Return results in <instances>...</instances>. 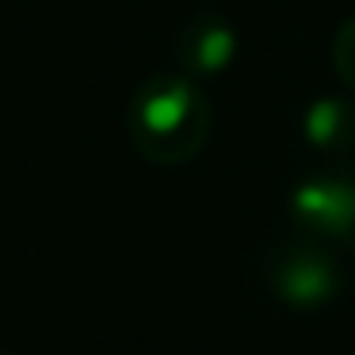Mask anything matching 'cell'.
<instances>
[{"instance_id":"6da1fadb","label":"cell","mask_w":355,"mask_h":355,"mask_svg":"<svg viewBox=\"0 0 355 355\" xmlns=\"http://www.w3.org/2000/svg\"><path fill=\"white\" fill-rule=\"evenodd\" d=\"M271 283L294 306H317L336 294V271H332L329 256L313 252V248H291L283 260H275Z\"/></svg>"},{"instance_id":"3957f363","label":"cell","mask_w":355,"mask_h":355,"mask_svg":"<svg viewBox=\"0 0 355 355\" xmlns=\"http://www.w3.org/2000/svg\"><path fill=\"white\" fill-rule=\"evenodd\" d=\"M184 111H187V96L180 88L161 96H149L146 107H141V123L149 126L153 134H172L180 123H184Z\"/></svg>"},{"instance_id":"7a4b0ae2","label":"cell","mask_w":355,"mask_h":355,"mask_svg":"<svg viewBox=\"0 0 355 355\" xmlns=\"http://www.w3.org/2000/svg\"><path fill=\"white\" fill-rule=\"evenodd\" d=\"M294 207L309 225L324 233H340L355 225V191L344 184H309L294 195Z\"/></svg>"}]
</instances>
